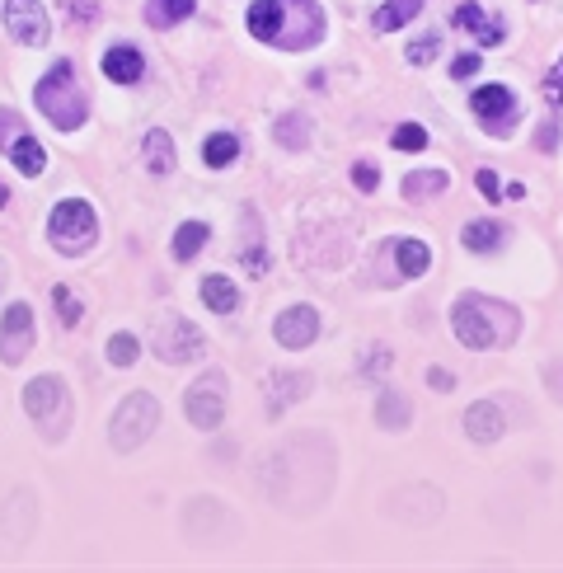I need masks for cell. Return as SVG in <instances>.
Wrapping results in <instances>:
<instances>
[{
	"instance_id": "obj_18",
	"label": "cell",
	"mask_w": 563,
	"mask_h": 573,
	"mask_svg": "<svg viewBox=\"0 0 563 573\" xmlns=\"http://www.w3.org/2000/svg\"><path fill=\"white\" fill-rule=\"evenodd\" d=\"M460 240H465V249H474V254H488V249H498L507 240L503 221H470L465 231H460Z\"/></svg>"
},
{
	"instance_id": "obj_34",
	"label": "cell",
	"mask_w": 563,
	"mask_h": 573,
	"mask_svg": "<svg viewBox=\"0 0 563 573\" xmlns=\"http://www.w3.org/2000/svg\"><path fill=\"white\" fill-rule=\"evenodd\" d=\"M277 127H287V146H305V118L301 113H291L287 123H277Z\"/></svg>"
},
{
	"instance_id": "obj_13",
	"label": "cell",
	"mask_w": 563,
	"mask_h": 573,
	"mask_svg": "<svg viewBox=\"0 0 563 573\" xmlns=\"http://www.w3.org/2000/svg\"><path fill=\"white\" fill-rule=\"evenodd\" d=\"M273 339L282 343V348H310V343L320 339V310H310V306L282 310L273 325Z\"/></svg>"
},
{
	"instance_id": "obj_23",
	"label": "cell",
	"mask_w": 563,
	"mask_h": 573,
	"mask_svg": "<svg viewBox=\"0 0 563 573\" xmlns=\"http://www.w3.org/2000/svg\"><path fill=\"white\" fill-rule=\"evenodd\" d=\"M235 155H240V137H230V132H216V137H207V146H202L207 170H226Z\"/></svg>"
},
{
	"instance_id": "obj_20",
	"label": "cell",
	"mask_w": 563,
	"mask_h": 573,
	"mask_svg": "<svg viewBox=\"0 0 563 573\" xmlns=\"http://www.w3.org/2000/svg\"><path fill=\"white\" fill-rule=\"evenodd\" d=\"M193 5H198V0H146V24L169 29V24H179V19L193 15Z\"/></svg>"
},
{
	"instance_id": "obj_11",
	"label": "cell",
	"mask_w": 563,
	"mask_h": 573,
	"mask_svg": "<svg viewBox=\"0 0 563 573\" xmlns=\"http://www.w3.org/2000/svg\"><path fill=\"white\" fill-rule=\"evenodd\" d=\"M470 109L479 113V123L493 132V137H503V127L517 118V94L507 90V85H479L470 94Z\"/></svg>"
},
{
	"instance_id": "obj_4",
	"label": "cell",
	"mask_w": 563,
	"mask_h": 573,
	"mask_svg": "<svg viewBox=\"0 0 563 573\" xmlns=\"http://www.w3.org/2000/svg\"><path fill=\"white\" fill-rule=\"evenodd\" d=\"M24 409H29V419L43 428V437H66V428H71V395H66V381L61 376H38V381H29V390H24Z\"/></svg>"
},
{
	"instance_id": "obj_5",
	"label": "cell",
	"mask_w": 563,
	"mask_h": 573,
	"mask_svg": "<svg viewBox=\"0 0 563 573\" xmlns=\"http://www.w3.org/2000/svg\"><path fill=\"white\" fill-rule=\"evenodd\" d=\"M47 235H52V245L61 254H85V249L99 240V221H94V207L80 198H66L52 207V217H47Z\"/></svg>"
},
{
	"instance_id": "obj_2",
	"label": "cell",
	"mask_w": 563,
	"mask_h": 573,
	"mask_svg": "<svg viewBox=\"0 0 563 573\" xmlns=\"http://www.w3.org/2000/svg\"><path fill=\"white\" fill-rule=\"evenodd\" d=\"M451 325H456V339L470 348V353H488V348H507V343L517 339V310L503 306V301H493V296H460L456 310H451Z\"/></svg>"
},
{
	"instance_id": "obj_26",
	"label": "cell",
	"mask_w": 563,
	"mask_h": 573,
	"mask_svg": "<svg viewBox=\"0 0 563 573\" xmlns=\"http://www.w3.org/2000/svg\"><path fill=\"white\" fill-rule=\"evenodd\" d=\"M376 414H381V423L385 428H409V400H404V395H395V390H390V395H381V409H376Z\"/></svg>"
},
{
	"instance_id": "obj_21",
	"label": "cell",
	"mask_w": 563,
	"mask_h": 573,
	"mask_svg": "<svg viewBox=\"0 0 563 573\" xmlns=\"http://www.w3.org/2000/svg\"><path fill=\"white\" fill-rule=\"evenodd\" d=\"M146 170L151 174L174 170V141H169V132H146Z\"/></svg>"
},
{
	"instance_id": "obj_12",
	"label": "cell",
	"mask_w": 563,
	"mask_h": 573,
	"mask_svg": "<svg viewBox=\"0 0 563 573\" xmlns=\"http://www.w3.org/2000/svg\"><path fill=\"white\" fill-rule=\"evenodd\" d=\"M5 29L15 33L24 47H43L52 24H47V10L38 0H5Z\"/></svg>"
},
{
	"instance_id": "obj_17",
	"label": "cell",
	"mask_w": 563,
	"mask_h": 573,
	"mask_svg": "<svg viewBox=\"0 0 563 573\" xmlns=\"http://www.w3.org/2000/svg\"><path fill=\"white\" fill-rule=\"evenodd\" d=\"M202 306L216 310V315H230V310L240 306V292H235V282L230 278H202Z\"/></svg>"
},
{
	"instance_id": "obj_14",
	"label": "cell",
	"mask_w": 563,
	"mask_h": 573,
	"mask_svg": "<svg viewBox=\"0 0 563 573\" xmlns=\"http://www.w3.org/2000/svg\"><path fill=\"white\" fill-rule=\"evenodd\" d=\"M141 71H146V57H141L137 43H113L104 52V76L113 85H137Z\"/></svg>"
},
{
	"instance_id": "obj_32",
	"label": "cell",
	"mask_w": 563,
	"mask_h": 573,
	"mask_svg": "<svg viewBox=\"0 0 563 573\" xmlns=\"http://www.w3.org/2000/svg\"><path fill=\"white\" fill-rule=\"evenodd\" d=\"M352 184L362 188V193H371V188L381 184V174H376V165H371V160H357V165H352Z\"/></svg>"
},
{
	"instance_id": "obj_8",
	"label": "cell",
	"mask_w": 563,
	"mask_h": 573,
	"mask_svg": "<svg viewBox=\"0 0 563 573\" xmlns=\"http://www.w3.org/2000/svg\"><path fill=\"white\" fill-rule=\"evenodd\" d=\"M226 419V376L221 372H207L193 381L188 390V423L202 428V433H216Z\"/></svg>"
},
{
	"instance_id": "obj_10",
	"label": "cell",
	"mask_w": 563,
	"mask_h": 573,
	"mask_svg": "<svg viewBox=\"0 0 563 573\" xmlns=\"http://www.w3.org/2000/svg\"><path fill=\"white\" fill-rule=\"evenodd\" d=\"M33 353V306L29 301H15V306L5 310V320H0V362H24Z\"/></svg>"
},
{
	"instance_id": "obj_7",
	"label": "cell",
	"mask_w": 563,
	"mask_h": 573,
	"mask_svg": "<svg viewBox=\"0 0 563 573\" xmlns=\"http://www.w3.org/2000/svg\"><path fill=\"white\" fill-rule=\"evenodd\" d=\"M0 151L10 155V160H15V165L29 174V179H38V174L47 170L43 146L33 141V132L24 127V118H19L15 109H0Z\"/></svg>"
},
{
	"instance_id": "obj_25",
	"label": "cell",
	"mask_w": 563,
	"mask_h": 573,
	"mask_svg": "<svg viewBox=\"0 0 563 573\" xmlns=\"http://www.w3.org/2000/svg\"><path fill=\"white\" fill-rule=\"evenodd\" d=\"M202 245H207V226H202V221H183L179 235H174V254H179V259H193Z\"/></svg>"
},
{
	"instance_id": "obj_19",
	"label": "cell",
	"mask_w": 563,
	"mask_h": 573,
	"mask_svg": "<svg viewBox=\"0 0 563 573\" xmlns=\"http://www.w3.org/2000/svg\"><path fill=\"white\" fill-rule=\"evenodd\" d=\"M418 10H423V0H385L381 10H376V33L404 29L409 19H418Z\"/></svg>"
},
{
	"instance_id": "obj_33",
	"label": "cell",
	"mask_w": 563,
	"mask_h": 573,
	"mask_svg": "<svg viewBox=\"0 0 563 573\" xmlns=\"http://www.w3.org/2000/svg\"><path fill=\"white\" fill-rule=\"evenodd\" d=\"M479 62H484L479 52H465V57H456V62H451V76H456V80L474 76V71H479Z\"/></svg>"
},
{
	"instance_id": "obj_22",
	"label": "cell",
	"mask_w": 563,
	"mask_h": 573,
	"mask_svg": "<svg viewBox=\"0 0 563 573\" xmlns=\"http://www.w3.org/2000/svg\"><path fill=\"white\" fill-rule=\"evenodd\" d=\"M395 254H399V273H404V278H423L427 264H432V254H427L423 240H399Z\"/></svg>"
},
{
	"instance_id": "obj_9",
	"label": "cell",
	"mask_w": 563,
	"mask_h": 573,
	"mask_svg": "<svg viewBox=\"0 0 563 573\" xmlns=\"http://www.w3.org/2000/svg\"><path fill=\"white\" fill-rule=\"evenodd\" d=\"M155 353H160V362H198L207 353V339H202V329L193 320L169 315L165 325L155 329Z\"/></svg>"
},
{
	"instance_id": "obj_6",
	"label": "cell",
	"mask_w": 563,
	"mask_h": 573,
	"mask_svg": "<svg viewBox=\"0 0 563 573\" xmlns=\"http://www.w3.org/2000/svg\"><path fill=\"white\" fill-rule=\"evenodd\" d=\"M155 423H160V404H155V395H146V390H137V395H127V400L118 404V414H113V451H137L146 437L155 433Z\"/></svg>"
},
{
	"instance_id": "obj_31",
	"label": "cell",
	"mask_w": 563,
	"mask_h": 573,
	"mask_svg": "<svg viewBox=\"0 0 563 573\" xmlns=\"http://www.w3.org/2000/svg\"><path fill=\"white\" fill-rule=\"evenodd\" d=\"M545 99H549V104H554V109H559V104H563V57H559V62H554V66H549V71H545Z\"/></svg>"
},
{
	"instance_id": "obj_29",
	"label": "cell",
	"mask_w": 563,
	"mask_h": 573,
	"mask_svg": "<svg viewBox=\"0 0 563 573\" xmlns=\"http://www.w3.org/2000/svg\"><path fill=\"white\" fill-rule=\"evenodd\" d=\"M390 146H395V151H423L427 146V132L418 123H399L395 132H390Z\"/></svg>"
},
{
	"instance_id": "obj_24",
	"label": "cell",
	"mask_w": 563,
	"mask_h": 573,
	"mask_svg": "<svg viewBox=\"0 0 563 573\" xmlns=\"http://www.w3.org/2000/svg\"><path fill=\"white\" fill-rule=\"evenodd\" d=\"M446 188V170H418L409 174V184H404V198L418 202V198H432V193H442Z\"/></svg>"
},
{
	"instance_id": "obj_37",
	"label": "cell",
	"mask_w": 563,
	"mask_h": 573,
	"mask_svg": "<svg viewBox=\"0 0 563 573\" xmlns=\"http://www.w3.org/2000/svg\"><path fill=\"white\" fill-rule=\"evenodd\" d=\"M5 202H10V188H5V184H0V207H5Z\"/></svg>"
},
{
	"instance_id": "obj_16",
	"label": "cell",
	"mask_w": 563,
	"mask_h": 573,
	"mask_svg": "<svg viewBox=\"0 0 563 573\" xmlns=\"http://www.w3.org/2000/svg\"><path fill=\"white\" fill-rule=\"evenodd\" d=\"M456 29H465V33H474L484 47H493V43H503V24H493V19L474 5V0H465V5H456Z\"/></svg>"
},
{
	"instance_id": "obj_36",
	"label": "cell",
	"mask_w": 563,
	"mask_h": 573,
	"mask_svg": "<svg viewBox=\"0 0 563 573\" xmlns=\"http://www.w3.org/2000/svg\"><path fill=\"white\" fill-rule=\"evenodd\" d=\"M427 381H432L437 390H451V372H442V367H437V372H427Z\"/></svg>"
},
{
	"instance_id": "obj_1",
	"label": "cell",
	"mask_w": 563,
	"mask_h": 573,
	"mask_svg": "<svg viewBox=\"0 0 563 573\" xmlns=\"http://www.w3.org/2000/svg\"><path fill=\"white\" fill-rule=\"evenodd\" d=\"M249 33L259 43L282 47V52H305L324 38V10L315 0H254Z\"/></svg>"
},
{
	"instance_id": "obj_3",
	"label": "cell",
	"mask_w": 563,
	"mask_h": 573,
	"mask_svg": "<svg viewBox=\"0 0 563 573\" xmlns=\"http://www.w3.org/2000/svg\"><path fill=\"white\" fill-rule=\"evenodd\" d=\"M38 109H43V118L57 127V132H76V127L90 118V99L80 94L71 62H57L38 80Z\"/></svg>"
},
{
	"instance_id": "obj_30",
	"label": "cell",
	"mask_w": 563,
	"mask_h": 573,
	"mask_svg": "<svg viewBox=\"0 0 563 573\" xmlns=\"http://www.w3.org/2000/svg\"><path fill=\"white\" fill-rule=\"evenodd\" d=\"M437 47H442V38L432 33V38H418V43H413L409 52H404V57H409L413 66H427V62H432V57H437Z\"/></svg>"
},
{
	"instance_id": "obj_28",
	"label": "cell",
	"mask_w": 563,
	"mask_h": 573,
	"mask_svg": "<svg viewBox=\"0 0 563 573\" xmlns=\"http://www.w3.org/2000/svg\"><path fill=\"white\" fill-rule=\"evenodd\" d=\"M137 357H141V343L132 339V334H113V339H108V362H113V367H132Z\"/></svg>"
},
{
	"instance_id": "obj_35",
	"label": "cell",
	"mask_w": 563,
	"mask_h": 573,
	"mask_svg": "<svg viewBox=\"0 0 563 573\" xmlns=\"http://www.w3.org/2000/svg\"><path fill=\"white\" fill-rule=\"evenodd\" d=\"M479 193H484L488 202H498V174L493 170H479Z\"/></svg>"
},
{
	"instance_id": "obj_27",
	"label": "cell",
	"mask_w": 563,
	"mask_h": 573,
	"mask_svg": "<svg viewBox=\"0 0 563 573\" xmlns=\"http://www.w3.org/2000/svg\"><path fill=\"white\" fill-rule=\"evenodd\" d=\"M52 306L61 310V325H66V329H76L80 320H85V310H80V301L71 296V287H66V282H57V287H52Z\"/></svg>"
},
{
	"instance_id": "obj_15",
	"label": "cell",
	"mask_w": 563,
	"mask_h": 573,
	"mask_svg": "<svg viewBox=\"0 0 563 573\" xmlns=\"http://www.w3.org/2000/svg\"><path fill=\"white\" fill-rule=\"evenodd\" d=\"M465 433L474 437V442H498V437L507 433V419H503V409L493 400H479L470 404V414H465Z\"/></svg>"
}]
</instances>
